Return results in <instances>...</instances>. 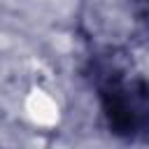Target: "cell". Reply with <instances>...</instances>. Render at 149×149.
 I'll return each instance as SVG.
<instances>
[{
    "instance_id": "1",
    "label": "cell",
    "mask_w": 149,
    "mask_h": 149,
    "mask_svg": "<svg viewBox=\"0 0 149 149\" xmlns=\"http://www.w3.org/2000/svg\"><path fill=\"white\" fill-rule=\"evenodd\" d=\"M107 114L121 130H137L149 126V88L140 84H123L112 88Z\"/></svg>"
}]
</instances>
